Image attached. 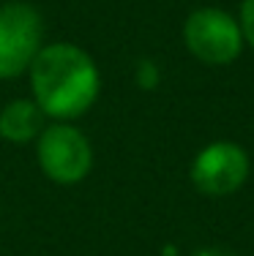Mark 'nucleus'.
Masks as SVG:
<instances>
[{
  "label": "nucleus",
  "instance_id": "20e7f679",
  "mask_svg": "<svg viewBox=\"0 0 254 256\" xmlns=\"http://www.w3.org/2000/svg\"><path fill=\"white\" fill-rule=\"evenodd\" d=\"M44 46V22L30 3L0 6V79L25 74Z\"/></svg>",
  "mask_w": 254,
  "mask_h": 256
},
{
  "label": "nucleus",
  "instance_id": "39448f33",
  "mask_svg": "<svg viewBox=\"0 0 254 256\" xmlns=\"http://www.w3.org/2000/svg\"><path fill=\"white\" fill-rule=\"evenodd\" d=\"M251 161L235 142H210L194 156L189 178L205 196H229L249 178Z\"/></svg>",
  "mask_w": 254,
  "mask_h": 256
},
{
  "label": "nucleus",
  "instance_id": "0eeeda50",
  "mask_svg": "<svg viewBox=\"0 0 254 256\" xmlns=\"http://www.w3.org/2000/svg\"><path fill=\"white\" fill-rule=\"evenodd\" d=\"M238 25H240V36H243V44H249L251 50H254V0H243V3H240Z\"/></svg>",
  "mask_w": 254,
  "mask_h": 256
},
{
  "label": "nucleus",
  "instance_id": "f257e3e1",
  "mask_svg": "<svg viewBox=\"0 0 254 256\" xmlns=\"http://www.w3.org/2000/svg\"><path fill=\"white\" fill-rule=\"evenodd\" d=\"M33 101L47 118L77 120L99 98L101 74L93 58L77 44H44L30 63Z\"/></svg>",
  "mask_w": 254,
  "mask_h": 256
},
{
  "label": "nucleus",
  "instance_id": "7ed1b4c3",
  "mask_svg": "<svg viewBox=\"0 0 254 256\" xmlns=\"http://www.w3.org/2000/svg\"><path fill=\"white\" fill-rule=\"evenodd\" d=\"M183 41L186 50L205 66H229L243 50L238 20L221 8L191 11L183 25Z\"/></svg>",
  "mask_w": 254,
  "mask_h": 256
},
{
  "label": "nucleus",
  "instance_id": "f03ea898",
  "mask_svg": "<svg viewBox=\"0 0 254 256\" xmlns=\"http://www.w3.org/2000/svg\"><path fill=\"white\" fill-rule=\"evenodd\" d=\"M36 158L41 172L52 182L74 186L88 178L93 166V148L80 128L58 120L41 128V134L36 136Z\"/></svg>",
  "mask_w": 254,
  "mask_h": 256
},
{
  "label": "nucleus",
  "instance_id": "423d86ee",
  "mask_svg": "<svg viewBox=\"0 0 254 256\" xmlns=\"http://www.w3.org/2000/svg\"><path fill=\"white\" fill-rule=\"evenodd\" d=\"M44 128V112L30 98H14L0 109V136L14 144L36 139Z\"/></svg>",
  "mask_w": 254,
  "mask_h": 256
}]
</instances>
